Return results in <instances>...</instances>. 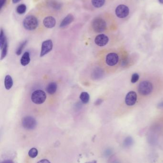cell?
Here are the masks:
<instances>
[{"instance_id":"obj_31","label":"cell","mask_w":163,"mask_h":163,"mask_svg":"<svg viewBox=\"0 0 163 163\" xmlns=\"http://www.w3.org/2000/svg\"><path fill=\"white\" fill-rule=\"evenodd\" d=\"M21 0H12V2L13 3H17L18 2H19Z\"/></svg>"},{"instance_id":"obj_2","label":"cell","mask_w":163,"mask_h":163,"mask_svg":"<svg viewBox=\"0 0 163 163\" xmlns=\"http://www.w3.org/2000/svg\"><path fill=\"white\" fill-rule=\"evenodd\" d=\"M153 86L150 82L144 81L140 83L138 87V91L140 95L146 96L152 93Z\"/></svg>"},{"instance_id":"obj_5","label":"cell","mask_w":163,"mask_h":163,"mask_svg":"<svg viewBox=\"0 0 163 163\" xmlns=\"http://www.w3.org/2000/svg\"><path fill=\"white\" fill-rule=\"evenodd\" d=\"M22 124L26 129L33 130L36 128L37 122L36 120L32 116H26L23 118Z\"/></svg>"},{"instance_id":"obj_22","label":"cell","mask_w":163,"mask_h":163,"mask_svg":"<svg viewBox=\"0 0 163 163\" xmlns=\"http://www.w3.org/2000/svg\"><path fill=\"white\" fill-rule=\"evenodd\" d=\"M2 50L1 57V60H2V59H4L6 57L8 51V43L6 42L2 48H1Z\"/></svg>"},{"instance_id":"obj_30","label":"cell","mask_w":163,"mask_h":163,"mask_svg":"<svg viewBox=\"0 0 163 163\" xmlns=\"http://www.w3.org/2000/svg\"><path fill=\"white\" fill-rule=\"evenodd\" d=\"M1 163H14L13 161L11 160H6L2 162Z\"/></svg>"},{"instance_id":"obj_26","label":"cell","mask_w":163,"mask_h":163,"mask_svg":"<svg viewBox=\"0 0 163 163\" xmlns=\"http://www.w3.org/2000/svg\"><path fill=\"white\" fill-rule=\"evenodd\" d=\"M112 153V151L111 149H107L105 152V155L106 156H110L111 155Z\"/></svg>"},{"instance_id":"obj_17","label":"cell","mask_w":163,"mask_h":163,"mask_svg":"<svg viewBox=\"0 0 163 163\" xmlns=\"http://www.w3.org/2000/svg\"><path fill=\"white\" fill-rule=\"evenodd\" d=\"M79 98L84 104H86L89 102L90 96L87 92H83L80 94Z\"/></svg>"},{"instance_id":"obj_28","label":"cell","mask_w":163,"mask_h":163,"mask_svg":"<svg viewBox=\"0 0 163 163\" xmlns=\"http://www.w3.org/2000/svg\"><path fill=\"white\" fill-rule=\"evenodd\" d=\"M37 163H51L50 162L49 160H47L46 159H42L40 160V161H38Z\"/></svg>"},{"instance_id":"obj_9","label":"cell","mask_w":163,"mask_h":163,"mask_svg":"<svg viewBox=\"0 0 163 163\" xmlns=\"http://www.w3.org/2000/svg\"><path fill=\"white\" fill-rule=\"evenodd\" d=\"M137 101V94L134 91H130L126 95L125 103L127 105L132 106L134 105Z\"/></svg>"},{"instance_id":"obj_13","label":"cell","mask_w":163,"mask_h":163,"mask_svg":"<svg viewBox=\"0 0 163 163\" xmlns=\"http://www.w3.org/2000/svg\"><path fill=\"white\" fill-rule=\"evenodd\" d=\"M74 16L71 14H69L61 22L60 27L61 28L65 27L70 24L74 21Z\"/></svg>"},{"instance_id":"obj_27","label":"cell","mask_w":163,"mask_h":163,"mask_svg":"<svg viewBox=\"0 0 163 163\" xmlns=\"http://www.w3.org/2000/svg\"><path fill=\"white\" fill-rule=\"evenodd\" d=\"M103 101L102 99H98L97 100H96V101H95V105H100L102 104V103H103Z\"/></svg>"},{"instance_id":"obj_23","label":"cell","mask_w":163,"mask_h":163,"mask_svg":"<svg viewBox=\"0 0 163 163\" xmlns=\"http://www.w3.org/2000/svg\"><path fill=\"white\" fill-rule=\"evenodd\" d=\"M26 10V6L25 4H21L17 7V11L18 14H24Z\"/></svg>"},{"instance_id":"obj_15","label":"cell","mask_w":163,"mask_h":163,"mask_svg":"<svg viewBox=\"0 0 163 163\" xmlns=\"http://www.w3.org/2000/svg\"><path fill=\"white\" fill-rule=\"evenodd\" d=\"M30 62V54L29 52H26L22 55L21 59V64L23 66H25L29 64Z\"/></svg>"},{"instance_id":"obj_7","label":"cell","mask_w":163,"mask_h":163,"mask_svg":"<svg viewBox=\"0 0 163 163\" xmlns=\"http://www.w3.org/2000/svg\"><path fill=\"white\" fill-rule=\"evenodd\" d=\"M53 42L52 40H47L43 42L41 46L40 57H43L51 52L53 48Z\"/></svg>"},{"instance_id":"obj_12","label":"cell","mask_w":163,"mask_h":163,"mask_svg":"<svg viewBox=\"0 0 163 163\" xmlns=\"http://www.w3.org/2000/svg\"><path fill=\"white\" fill-rule=\"evenodd\" d=\"M104 72L100 68H96L91 73V78L93 80H98L103 77Z\"/></svg>"},{"instance_id":"obj_34","label":"cell","mask_w":163,"mask_h":163,"mask_svg":"<svg viewBox=\"0 0 163 163\" xmlns=\"http://www.w3.org/2000/svg\"><path fill=\"white\" fill-rule=\"evenodd\" d=\"M119 163V162H114V163Z\"/></svg>"},{"instance_id":"obj_33","label":"cell","mask_w":163,"mask_h":163,"mask_svg":"<svg viewBox=\"0 0 163 163\" xmlns=\"http://www.w3.org/2000/svg\"><path fill=\"white\" fill-rule=\"evenodd\" d=\"M158 1H159V2H160V3L163 4V0H158Z\"/></svg>"},{"instance_id":"obj_6","label":"cell","mask_w":163,"mask_h":163,"mask_svg":"<svg viewBox=\"0 0 163 163\" xmlns=\"http://www.w3.org/2000/svg\"><path fill=\"white\" fill-rule=\"evenodd\" d=\"M115 13L120 18H124L129 14V9L126 5L121 4L117 6L115 10Z\"/></svg>"},{"instance_id":"obj_10","label":"cell","mask_w":163,"mask_h":163,"mask_svg":"<svg viewBox=\"0 0 163 163\" xmlns=\"http://www.w3.org/2000/svg\"><path fill=\"white\" fill-rule=\"evenodd\" d=\"M109 42V38L107 35L104 34H101L96 37L95 39V43L98 46H105L108 44Z\"/></svg>"},{"instance_id":"obj_25","label":"cell","mask_w":163,"mask_h":163,"mask_svg":"<svg viewBox=\"0 0 163 163\" xmlns=\"http://www.w3.org/2000/svg\"><path fill=\"white\" fill-rule=\"evenodd\" d=\"M139 78V76L138 74L137 73H133L132 75V77L131 78V82L132 83H135L138 81V80Z\"/></svg>"},{"instance_id":"obj_3","label":"cell","mask_w":163,"mask_h":163,"mask_svg":"<svg viewBox=\"0 0 163 163\" xmlns=\"http://www.w3.org/2000/svg\"><path fill=\"white\" fill-rule=\"evenodd\" d=\"M46 95L44 91L37 90L34 91L31 95V100L36 105H41L45 102Z\"/></svg>"},{"instance_id":"obj_1","label":"cell","mask_w":163,"mask_h":163,"mask_svg":"<svg viewBox=\"0 0 163 163\" xmlns=\"http://www.w3.org/2000/svg\"><path fill=\"white\" fill-rule=\"evenodd\" d=\"M38 21L35 16H28L26 17L23 21V26L27 30H34L38 26Z\"/></svg>"},{"instance_id":"obj_11","label":"cell","mask_w":163,"mask_h":163,"mask_svg":"<svg viewBox=\"0 0 163 163\" xmlns=\"http://www.w3.org/2000/svg\"><path fill=\"white\" fill-rule=\"evenodd\" d=\"M56 21L54 18L52 16H47L43 20V24L47 28H52L55 26Z\"/></svg>"},{"instance_id":"obj_4","label":"cell","mask_w":163,"mask_h":163,"mask_svg":"<svg viewBox=\"0 0 163 163\" xmlns=\"http://www.w3.org/2000/svg\"><path fill=\"white\" fill-rule=\"evenodd\" d=\"M106 23L101 18H96L92 22V27L95 32L98 33L104 32L106 29Z\"/></svg>"},{"instance_id":"obj_29","label":"cell","mask_w":163,"mask_h":163,"mask_svg":"<svg viewBox=\"0 0 163 163\" xmlns=\"http://www.w3.org/2000/svg\"><path fill=\"white\" fill-rule=\"evenodd\" d=\"M6 0H0V4H1V9H2L3 6L6 3Z\"/></svg>"},{"instance_id":"obj_14","label":"cell","mask_w":163,"mask_h":163,"mask_svg":"<svg viewBox=\"0 0 163 163\" xmlns=\"http://www.w3.org/2000/svg\"><path fill=\"white\" fill-rule=\"evenodd\" d=\"M57 84L55 82H51L48 84L46 88V91L48 94L50 95H53L56 92L57 90Z\"/></svg>"},{"instance_id":"obj_20","label":"cell","mask_w":163,"mask_h":163,"mask_svg":"<svg viewBox=\"0 0 163 163\" xmlns=\"http://www.w3.org/2000/svg\"><path fill=\"white\" fill-rule=\"evenodd\" d=\"M133 141L130 137H127L123 141V145L124 147L129 148L133 145Z\"/></svg>"},{"instance_id":"obj_32","label":"cell","mask_w":163,"mask_h":163,"mask_svg":"<svg viewBox=\"0 0 163 163\" xmlns=\"http://www.w3.org/2000/svg\"><path fill=\"white\" fill-rule=\"evenodd\" d=\"M85 163H97V161L93 160V161H89V162H86Z\"/></svg>"},{"instance_id":"obj_24","label":"cell","mask_w":163,"mask_h":163,"mask_svg":"<svg viewBox=\"0 0 163 163\" xmlns=\"http://www.w3.org/2000/svg\"><path fill=\"white\" fill-rule=\"evenodd\" d=\"M38 150L36 148H32L28 152V156L31 158H34L36 157L38 155Z\"/></svg>"},{"instance_id":"obj_16","label":"cell","mask_w":163,"mask_h":163,"mask_svg":"<svg viewBox=\"0 0 163 163\" xmlns=\"http://www.w3.org/2000/svg\"><path fill=\"white\" fill-rule=\"evenodd\" d=\"M4 86L7 90H10L13 86V80L9 75H7L5 77L4 79Z\"/></svg>"},{"instance_id":"obj_19","label":"cell","mask_w":163,"mask_h":163,"mask_svg":"<svg viewBox=\"0 0 163 163\" xmlns=\"http://www.w3.org/2000/svg\"><path fill=\"white\" fill-rule=\"evenodd\" d=\"M105 0H91V3L94 7L99 8L104 5Z\"/></svg>"},{"instance_id":"obj_8","label":"cell","mask_w":163,"mask_h":163,"mask_svg":"<svg viewBox=\"0 0 163 163\" xmlns=\"http://www.w3.org/2000/svg\"><path fill=\"white\" fill-rule=\"evenodd\" d=\"M119 61V56L115 53H111L106 57V63L110 66H114Z\"/></svg>"},{"instance_id":"obj_18","label":"cell","mask_w":163,"mask_h":163,"mask_svg":"<svg viewBox=\"0 0 163 163\" xmlns=\"http://www.w3.org/2000/svg\"><path fill=\"white\" fill-rule=\"evenodd\" d=\"M28 41L27 40H25L24 42L21 43L19 46L17 48V51H16V54L17 55H20L22 53L23 50L25 48V46L27 44Z\"/></svg>"},{"instance_id":"obj_21","label":"cell","mask_w":163,"mask_h":163,"mask_svg":"<svg viewBox=\"0 0 163 163\" xmlns=\"http://www.w3.org/2000/svg\"><path fill=\"white\" fill-rule=\"evenodd\" d=\"M7 42V38H6L5 34H4L3 30L1 29V34H0V47H1V48L3 47V45Z\"/></svg>"}]
</instances>
